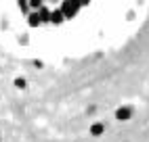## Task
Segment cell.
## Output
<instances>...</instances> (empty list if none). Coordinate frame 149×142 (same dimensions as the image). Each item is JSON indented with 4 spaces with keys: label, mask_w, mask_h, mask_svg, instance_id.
Returning <instances> with one entry per match:
<instances>
[{
    "label": "cell",
    "mask_w": 149,
    "mask_h": 142,
    "mask_svg": "<svg viewBox=\"0 0 149 142\" xmlns=\"http://www.w3.org/2000/svg\"><path fill=\"white\" fill-rule=\"evenodd\" d=\"M0 142H2V132H0Z\"/></svg>",
    "instance_id": "obj_13"
},
{
    "label": "cell",
    "mask_w": 149,
    "mask_h": 142,
    "mask_svg": "<svg viewBox=\"0 0 149 142\" xmlns=\"http://www.w3.org/2000/svg\"><path fill=\"white\" fill-rule=\"evenodd\" d=\"M32 65H34V67H38V69H42V67H44V63H42V61H38V59H36V61H32Z\"/></svg>",
    "instance_id": "obj_10"
},
{
    "label": "cell",
    "mask_w": 149,
    "mask_h": 142,
    "mask_svg": "<svg viewBox=\"0 0 149 142\" xmlns=\"http://www.w3.org/2000/svg\"><path fill=\"white\" fill-rule=\"evenodd\" d=\"M63 11L65 19H74L78 13H80V8H82V2L80 0H61V6H59Z\"/></svg>",
    "instance_id": "obj_1"
},
{
    "label": "cell",
    "mask_w": 149,
    "mask_h": 142,
    "mask_svg": "<svg viewBox=\"0 0 149 142\" xmlns=\"http://www.w3.org/2000/svg\"><path fill=\"white\" fill-rule=\"evenodd\" d=\"M88 134H91L93 138H101V136L105 134V123H103V121H95V123H91Z\"/></svg>",
    "instance_id": "obj_3"
},
{
    "label": "cell",
    "mask_w": 149,
    "mask_h": 142,
    "mask_svg": "<svg viewBox=\"0 0 149 142\" xmlns=\"http://www.w3.org/2000/svg\"><path fill=\"white\" fill-rule=\"evenodd\" d=\"M13 86H15L17 90H25V88H27V79H25V77H15V79H13Z\"/></svg>",
    "instance_id": "obj_7"
},
{
    "label": "cell",
    "mask_w": 149,
    "mask_h": 142,
    "mask_svg": "<svg viewBox=\"0 0 149 142\" xmlns=\"http://www.w3.org/2000/svg\"><path fill=\"white\" fill-rule=\"evenodd\" d=\"M48 2H61V0H48Z\"/></svg>",
    "instance_id": "obj_12"
},
{
    "label": "cell",
    "mask_w": 149,
    "mask_h": 142,
    "mask_svg": "<svg viewBox=\"0 0 149 142\" xmlns=\"http://www.w3.org/2000/svg\"><path fill=\"white\" fill-rule=\"evenodd\" d=\"M27 25L29 27H40L42 25V19H40V13L38 11H29L27 13Z\"/></svg>",
    "instance_id": "obj_4"
},
{
    "label": "cell",
    "mask_w": 149,
    "mask_h": 142,
    "mask_svg": "<svg viewBox=\"0 0 149 142\" xmlns=\"http://www.w3.org/2000/svg\"><path fill=\"white\" fill-rule=\"evenodd\" d=\"M80 2H82V6H88V4H91V0H80Z\"/></svg>",
    "instance_id": "obj_11"
},
{
    "label": "cell",
    "mask_w": 149,
    "mask_h": 142,
    "mask_svg": "<svg viewBox=\"0 0 149 142\" xmlns=\"http://www.w3.org/2000/svg\"><path fill=\"white\" fill-rule=\"evenodd\" d=\"M42 4H44V0H29V8H32V11H38Z\"/></svg>",
    "instance_id": "obj_9"
},
{
    "label": "cell",
    "mask_w": 149,
    "mask_h": 142,
    "mask_svg": "<svg viewBox=\"0 0 149 142\" xmlns=\"http://www.w3.org/2000/svg\"><path fill=\"white\" fill-rule=\"evenodd\" d=\"M116 119L118 121H122V123H124V121H130L132 119V115H134V109L130 107V105H122V107H118L116 109Z\"/></svg>",
    "instance_id": "obj_2"
},
{
    "label": "cell",
    "mask_w": 149,
    "mask_h": 142,
    "mask_svg": "<svg viewBox=\"0 0 149 142\" xmlns=\"http://www.w3.org/2000/svg\"><path fill=\"white\" fill-rule=\"evenodd\" d=\"M63 21H67L65 15H63V11H61V8H55L53 15H51V25H61Z\"/></svg>",
    "instance_id": "obj_5"
},
{
    "label": "cell",
    "mask_w": 149,
    "mask_h": 142,
    "mask_svg": "<svg viewBox=\"0 0 149 142\" xmlns=\"http://www.w3.org/2000/svg\"><path fill=\"white\" fill-rule=\"evenodd\" d=\"M38 13H40V19H42V25L44 23H51V15H53V11H51V8H48V6H40V8H38Z\"/></svg>",
    "instance_id": "obj_6"
},
{
    "label": "cell",
    "mask_w": 149,
    "mask_h": 142,
    "mask_svg": "<svg viewBox=\"0 0 149 142\" xmlns=\"http://www.w3.org/2000/svg\"><path fill=\"white\" fill-rule=\"evenodd\" d=\"M17 6H19V11L25 13V15L32 11V8H29V0H17Z\"/></svg>",
    "instance_id": "obj_8"
}]
</instances>
